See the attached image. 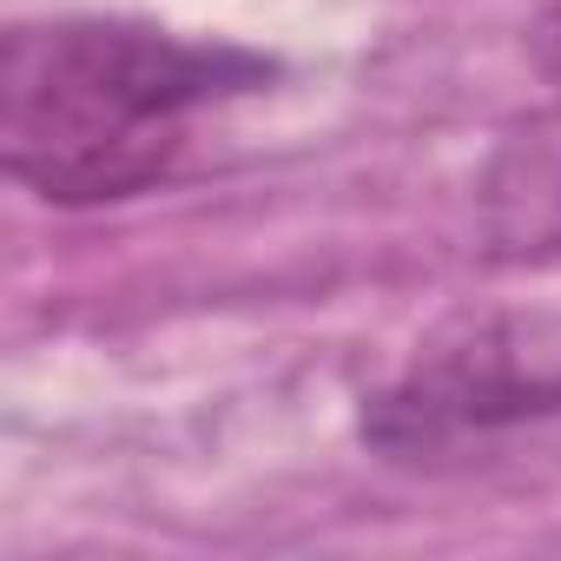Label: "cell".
Listing matches in <instances>:
<instances>
[{
	"label": "cell",
	"instance_id": "6da1fadb",
	"mask_svg": "<svg viewBox=\"0 0 561 561\" xmlns=\"http://www.w3.org/2000/svg\"><path fill=\"white\" fill-rule=\"evenodd\" d=\"M264 80V54L133 21L14 27L0 60V152L47 205H119L179 165L192 113Z\"/></svg>",
	"mask_w": 561,
	"mask_h": 561
},
{
	"label": "cell",
	"instance_id": "7a4b0ae2",
	"mask_svg": "<svg viewBox=\"0 0 561 561\" xmlns=\"http://www.w3.org/2000/svg\"><path fill=\"white\" fill-rule=\"evenodd\" d=\"M561 436V364H528L515 337L482 331L423 357L364 403V443L403 469H476Z\"/></svg>",
	"mask_w": 561,
	"mask_h": 561
},
{
	"label": "cell",
	"instance_id": "3957f363",
	"mask_svg": "<svg viewBox=\"0 0 561 561\" xmlns=\"http://www.w3.org/2000/svg\"><path fill=\"white\" fill-rule=\"evenodd\" d=\"M482 244L495 264L561 257V126L515 133L482 172Z\"/></svg>",
	"mask_w": 561,
	"mask_h": 561
},
{
	"label": "cell",
	"instance_id": "277c9868",
	"mask_svg": "<svg viewBox=\"0 0 561 561\" xmlns=\"http://www.w3.org/2000/svg\"><path fill=\"white\" fill-rule=\"evenodd\" d=\"M528 54H535V67H541V80L561 93V0L535 21V34H528Z\"/></svg>",
	"mask_w": 561,
	"mask_h": 561
}]
</instances>
